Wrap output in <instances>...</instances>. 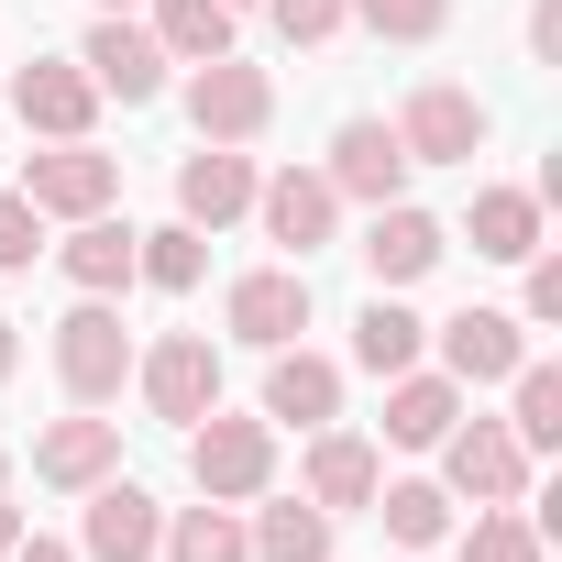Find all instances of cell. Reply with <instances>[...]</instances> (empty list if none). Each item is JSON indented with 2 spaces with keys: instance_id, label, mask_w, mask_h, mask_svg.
I'll return each instance as SVG.
<instances>
[{
  "instance_id": "obj_1",
  "label": "cell",
  "mask_w": 562,
  "mask_h": 562,
  "mask_svg": "<svg viewBox=\"0 0 562 562\" xmlns=\"http://www.w3.org/2000/svg\"><path fill=\"white\" fill-rule=\"evenodd\" d=\"M56 375H67V397H78V408L122 397V375H133V331H122V310H111V299H78V310L56 321Z\"/></svg>"
},
{
  "instance_id": "obj_2",
  "label": "cell",
  "mask_w": 562,
  "mask_h": 562,
  "mask_svg": "<svg viewBox=\"0 0 562 562\" xmlns=\"http://www.w3.org/2000/svg\"><path fill=\"white\" fill-rule=\"evenodd\" d=\"M188 474H199V496H265V474H276V419H188Z\"/></svg>"
},
{
  "instance_id": "obj_3",
  "label": "cell",
  "mask_w": 562,
  "mask_h": 562,
  "mask_svg": "<svg viewBox=\"0 0 562 562\" xmlns=\"http://www.w3.org/2000/svg\"><path fill=\"white\" fill-rule=\"evenodd\" d=\"M188 122H199V144H254V133L276 122V78L243 67V56H210V67L188 78Z\"/></svg>"
},
{
  "instance_id": "obj_4",
  "label": "cell",
  "mask_w": 562,
  "mask_h": 562,
  "mask_svg": "<svg viewBox=\"0 0 562 562\" xmlns=\"http://www.w3.org/2000/svg\"><path fill=\"white\" fill-rule=\"evenodd\" d=\"M133 375H144V408H155V419H177V430L221 408V353H210V331H166Z\"/></svg>"
},
{
  "instance_id": "obj_5",
  "label": "cell",
  "mask_w": 562,
  "mask_h": 562,
  "mask_svg": "<svg viewBox=\"0 0 562 562\" xmlns=\"http://www.w3.org/2000/svg\"><path fill=\"white\" fill-rule=\"evenodd\" d=\"M397 144H408V166H474V144H485V100L452 89V78H430V89L397 111Z\"/></svg>"
},
{
  "instance_id": "obj_6",
  "label": "cell",
  "mask_w": 562,
  "mask_h": 562,
  "mask_svg": "<svg viewBox=\"0 0 562 562\" xmlns=\"http://www.w3.org/2000/svg\"><path fill=\"white\" fill-rule=\"evenodd\" d=\"M23 199H34L45 221H89V210L122 199V166H111L100 144H45V155L23 166Z\"/></svg>"
},
{
  "instance_id": "obj_7",
  "label": "cell",
  "mask_w": 562,
  "mask_h": 562,
  "mask_svg": "<svg viewBox=\"0 0 562 562\" xmlns=\"http://www.w3.org/2000/svg\"><path fill=\"white\" fill-rule=\"evenodd\" d=\"M430 452L452 463V496H474V507H507V496L529 485V452H518V430H507V419H474V430L452 419Z\"/></svg>"
},
{
  "instance_id": "obj_8",
  "label": "cell",
  "mask_w": 562,
  "mask_h": 562,
  "mask_svg": "<svg viewBox=\"0 0 562 562\" xmlns=\"http://www.w3.org/2000/svg\"><path fill=\"white\" fill-rule=\"evenodd\" d=\"M254 210H265V243H288L299 265L331 243V221H342V188L331 177H310V166H288V177H254Z\"/></svg>"
},
{
  "instance_id": "obj_9",
  "label": "cell",
  "mask_w": 562,
  "mask_h": 562,
  "mask_svg": "<svg viewBox=\"0 0 562 562\" xmlns=\"http://www.w3.org/2000/svg\"><path fill=\"white\" fill-rule=\"evenodd\" d=\"M78 67H89V89H100V100H122V111L166 89V45H155L144 23H122V12H111V23H89V45H78Z\"/></svg>"
},
{
  "instance_id": "obj_10",
  "label": "cell",
  "mask_w": 562,
  "mask_h": 562,
  "mask_svg": "<svg viewBox=\"0 0 562 562\" xmlns=\"http://www.w3.org/2000/svg\"><path fill=\"white\" fill-rule=\"evenodd\" d=\"M12 111H23V133H45V144H89V111H100V89H89V67H67V56H34V67L12 78Z\"/></svg>"
},
{
  "instance_id": "obj_11",
  "label": "cell",
  "mask_w": 562,
  "mask_h": 562,
  "mask_svg": "<svg viewBox=\"0 0 562 562\" xmlns=\"http://www.w3.org/2000/svg\"><path fill=\"white\" fill-rule=\"evenodd\" d=\"M221 321H232V342H254V353L299 342V331H310V276H299V265H265V276H243Z\"/></svg>"
},
{
  "instance_id": "obj_12",
  "label": "cell",
  "mask_w": 562,
  "mask_h": 562,
  "mask_svg": "<svg viewBox=\"0 0 562 562\" xmlns=\"http://www.w3.org/2000/svg\"><path fill=\"white\" fill-rule=\"evenodd\" d=\"M518 364H529V342H518L507 310H452V321H441V375H452V386H507Z\"/></svg>"
},
{
  "instance_id": "obj_13",
  "label": "cell",
  "mask_w": 562,
  "mask_h": 562,
  "mask_svg": "<svg viewBox=\"0 0 562 562\" xmlns=\"http://www.w3.org/2000/svg\"><path fill=\"white\" fill-rule=\"evenodd\" d=\"M321 177H331L342 199H375V210H386V199L408 188V144H397V122H342Z\"/></svg>"
},
{
  "instance_id": "obj_14",
  "label": "cell",
  "mask_w": 562,
  "mask_h": 562,
  "mask_svg": "<svg viewBox=\"0 0 562 562\" xmlns=\"http://www.w3.org/2000/svg\"><path fill=\"white\" fill-rule=\"evenodd\" d=\"M155 540H166V507H155L144 485L100 474V485H89V562H155Z\"/></svg>"
},
{
  "instance_id": "obj_15",
  "label": "cell",
  "mask_w": 562,
  "mask_h": 562,
  "mask_svg": "<svg viewBox=\"0 0 562 562\" xmlns=\"http://www.w3.org/2000/svg\"><path fill=\"white\" fill-rule=\"evenodd\" d=\"M177 210H188V232H221V221H243V210H254V155H232V144H199V155L177 166Z\"/></svg>"
},
{
  "instance_id": "obj_16",
  "label": "cell",
  "mask_w": 562,
  "mask_h": 562,
  "mask_svg": "<svg viewBox=\"0 0 562 562\" xmlns=\"http://www.w3.org/2000/svg\"><path fill=\"white\" fill-rule=\"evenodd\" d=\"M265 419H299V430L342 419V364H331V353H299V342H276V364H265Z\"/></svg>"
},
{
  "instance_id": "obj_17",
  "label": "cell",
  "mask_w": 562,
  "mask_h": 562,
  "mask_svg": "<svg viewBox=\"0 0 562 562\" xmlns=\"http://www.w3.org/2000/svg\"><path fill=\"white\" fill-rule=\"evenodd\" d=\"M364 265H375V288H419V276L441 265V221L408 210V199H386L375 232H364Z\"/></svg>"
},
{
  "instance_id": "obj_18",
  "label": "cell",
  "mask_w": 562,
  "mask_h": 562,
  "mask_svg": "<svg viewBox=\"0 0 562 562\" xmlns=\"http://www.w3.org/2000/svg\"><path fill=\"white\" fill-rule=\"evenodd\" d=\"M111 463H122V419H56V430L34 441V474L67 485V496H89Z\"/></svg>"
},
{
  "instance_id": "obj_19",
  "label": "cell",
  "mask_w": 562,
  "mask_h": 562,
  "mask_svg": "<svg viewBox=\"0 0 562 562\" xmlns=\"http://www.w3.org/2000/svg\"><path fill=\"white\" fill-rule=\"evenodd\" d=\"M452 419H463V386H452V375H419V364L386 375V441H397V452H430Z\"/></svg>"
},
{
  "instance_id": "obj_20",
  "label": "cell",
  "mask_w": 562,
  "mask_h": 562,
  "mask_svg": "<svg viewBox=\"0 0 562 562\" xmlns=\"http://www.w3.org/2000/svg\"><path fill=\"white\" fill-rule=\"evenodd\" d=\"M375 441L364 430H321L310 441V507H375Z\"/></svg>"
},
{
  "instance_id": "obj_21",
  "label": "cell",
  "mask_w": 562,
  "mask_h": 562,
  "mask_svg": "<svg viewBox=\"0 0 562 562\" xmlns=\"http://www.w3.org/2000/svg\"><path fill=\"white\" fill-rule=\"evenodd\" d=\"M463 232H474L485 265H529V254H540V199H529V188H474V221H463Z\"/></svg>"
},
{
  "instance_id": "obj_22",
  "label": "cell",
  "mask_w": 562,
  "mask_h": 562,
  "mask_svg": "<svg viewBox=\"0 0 562 562\" xmlns=\"http://www.w3.org/2000/svg\"><path fill=\"white\" fill-rule=\"evenodd\" d=\"M419 342H430V321H419V310H397V299L375 288V299H364V321H353V364H364V375H408V364H419Z\"/></svg>"
},
{
  "instance_id": "obj_23",
  "label": "cell",
  "mask_w": 562,
  "mask_h": 562,
  "mask_svg": "<svg viewBox=\"0 0 562 562\" xmlns=\"http://www.w3.org/2000/svg\"><path fill=\"white\" fill-rule=\"evenodd\" d=\"M155 45H166V67L232 56V0H155Z\"/></svg>"
},
{
  "instance_id": "obj_24",
  "label": "cell",
  "mask_w": 562,
  "mask_h": 562,
  "mask_svg": "<svg viewBox=\"0 0 562 562\" xmlns=\"http://www.w3.org/2000/svg\"><path fill=\"white\" fill-rule=\"evenodd\" d=\"M67 276L89 299H111V288H133V221H111V210H89L78 232H67Z\"/></svg>"
},
{
  "instance_id": "obj_25",
  "label": "cell",
  "mask_w": 562,
  "mask_h": 562,
  "mask_svg": "<svg viewBox=\"0 0 562 562\" xmlns=\"http://www.w3.org/2000/svg\"><path fill=\"white\" fill-rule=\"evenodd\" d=\"M155 551H166V562H254V540H243V518H232L221 496H199V507H177Z\"/></svg>"
},
{
  "instance_id": "obj_26",
  "label": "cell",
  "mask_w": 562,
  "mask_h": 562,
  "mask_svg": "<svg viewBox=\"0 0 562 562\" xmlns=\"http://www.w3.org/2000/svg\"><path fill=\"white\" fill-rule=\"evenodd\" d=\"M243 540H254V562H331V507L288 496V507H265Z\"/></svg>"
},
{
  "instance_id": "obj_27",
  "label": "cell",
  "mask_w": 562,
  "mask_h": 562,
  "mask_svg": "<svg viewBox=\"0 0 562 562\" xmlns=\"http://www.w3.org/2000/svg\"><path fill=\"white\" fill-rule=\"evenodd\" d=\"M133 276H155V288L177 299V288H199V276H210V243H199L188 221H166V232H133Z\"/></svg>"
},
{
  "instance_id": "obj_28",
  "label": "cell",
  "mask_w": 562,
  "mask_h": 562,
  "mask_svg": "<svg viewBox=\"0 0 562 562\" xmlns=\"http://www.w3.org/2000/svg\"><path fill=\"white\" fill-rule=\"evenodd\" d=\"M375 518H386V540L430 551V540L452 529V485H375Z\"/></svg>"
},
{
  "instance_id": "obj_29",
  "label": "cell",
  "mask_w": 562,
  "mask_h": 562,
  "mask_svg": "<svg viewBox=\"0 0 562 562\" xmlns=\"http://www.w3.org/2000/svg\"><path fill=\"white\" fill-rule=\"evenodd\" d=\"M507 386H518V419H507L518 452H551V441H562V364H518Z\"/></svg>"
},
{
  "instance_id": "obj_30",
  "label": "cell",
  "mask_w": 562,
  "mask_h": 562,
  "mask_svg": "<svg viewBox=\"0 0 562 562\" xmlns=\"http://www.w3.org/2000/svg\"><path fill=\"white\" fill-rule=\"evenodd\" d=\"M353 12H364L375 45H430V34L452 23V0H353Z\"/></svg>"
},
{
  "instance_id": "obj_31",
  "label": "cell",
  "mask_w": 562,
  "mask_h": 562,
  "mask_svg": "<svg viewBox=\"0 0 562 562\" xmlns=\"http://www.w3.org/2000/svg\"><path fill=\"white\" fill-rule=\"evenodd\" d=\"M463 562H540V529H529V518H507V507H474Z\"/></svg>"
},
{
  "instance_id": "obj_32",
  "label": "cell",
  "mask_w": 562,
  "mask_h": 562,
  "mask_svg": "<svg viewBox=\"0 0 562 562\" xmlns=\"http://www.w3.org/2000/svg\"><path fill=\"white\" fill-rule=\"evenodd\" d=\"M34 254H45V210H34L23 188H0V276H23Z\"/></svg>"
},
{
  "instance_id": "obj_33",
  "label": "cell",
  "mask_w": 562,
  "mask_h": 562,
  "mask_svg": "<svg viewBox=\"0 0 562 562\" xmlns=\"http://www.w3.org/2000/svg\"><path fill=\"white\" fill-rule=\"evenodd\" d=\"M265 12H276V34H288V45H331L353 0H265Z\"/></svg>"
},
{
  "instance_id": "obj_34",
  "label": "cell",
  "mask_w": 562,
  "mask_h": 562,
  "mask_svg": "<svg viewBox=\"0 0 562 562\" xmlns=\"http://www.w3.org/2000/svg\"><path fill=\"white\" fill-rule=\"evenodd\" d=\"M529 321H562V265L529 254Z\"/></svg>"
},
{
  "instance_id": "obj_35",
  "label": "cell",
  "mask_w": 562,
  "mask_h": 562,
  "mask_svg": "<svg viewBox=\"0 0 562 562\" xmlns=\"http://www.w3.org/2000/svg\"><path fill=\"white\" fill-rule=\"evenodd\" d=\"M529 56L562 67V0H529Z\"/></svg>"
},
{
  "instance_id": "obj_36",
  "label": "cell",
  "mask_w": 562,
  "mask_h": 562,
  "mask_svg": "<svg viewBox=\"0 0 562 562\" xmlns=\"http://www.w3.org/2000/svg\"><path fill=\"white\" fill-rule=\"evenodd\" d=\"M0 562H78V551H67V540H12Z\"/></svg>"
},
{
  "instance_id": "obj_37",
  "label": "cell",
  "mask_w": 562,
  "mask_h": 562,
  "mask_svg": "<svg viewBox=\"0 0 562 562\" xmlns=\"http://www.w3.org/2000/svg\"><path fill=\"white\" fill-rule=\"evenodd\" d=\"M12 540H23V518H12V507H0V551H12Z\"/></svg>"
},
{
  "instance_id": "obj_38",
  "label": "cell",
  "mask_w": 562,
  "mask_h": 562,
  "mask_svg": "<svg viewBox=\"0 0 562 562\" xmlns=\"http://www.w3.org/2000/svg\"><path fill=\"white\" fill-rule=\"evenodd\" d=\"M0 375H12V321H0Z\"/></svg>"
},
{
  "instance_id": "obj_39",
  "label": "cell",
  "mask_w": 562,
  "mask_h": 562,
  "mask_svg": "<svg viewBox=\"0 0 562 562\" xmlns=\"http://www.w3.org/2000/svg\"><path fill=\"white\" fill-rule=\"evenodd\" d=\"M0 485H12V452H0Z\"/></svg>"
},
{
  "instance_id": "obj_40",
  "label": "cell",
  "mask_w": 562,
  "mask_h": 562,
  "mask_svg": "<svg viewBox=\"0 0 562 562\" xmlns=\"http://www.w3.org/2000/svg\"><path fill=\"white\" fill-rule=\"evenodd\" d=\"M111 12H133V0H111Z\"/></svg>"
}]
</instances>
